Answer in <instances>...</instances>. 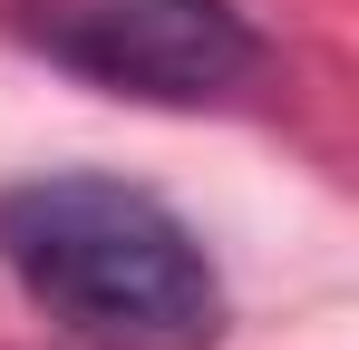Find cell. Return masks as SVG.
Instances as JSON below:
<instances>
[{
  "label": "cell",
  "instance_id": "obj_1",
  "mask_svg": "<svg viewBox=\"0 0 359 350\" xmlns=\"http://www.w3.org/2000/svg\"><path fill=\"white\" fill-rule=\"evenodd\" d=\"M0 263L88 350H214L224 273L146 185L39 175L0 195Z\"/></svg>",
  "mask_w": 359,
  "mask_h": 350
},
{
  "label": "cell",
  "instance_id": "obj_2",
  "mask_svg": "<svg viewBox=\"0 0 359 350\" xmlns=\"http://www.w3.org/2000/svg\"><path fill=\"white\" fill-rule=\"evenodd\" d=\"M0 20L68 78L146 108H214L262 68L233 0H0Z\"/></svg>",
  "mask_w": 359,
  "mask_h": 350
}]
</instances>
